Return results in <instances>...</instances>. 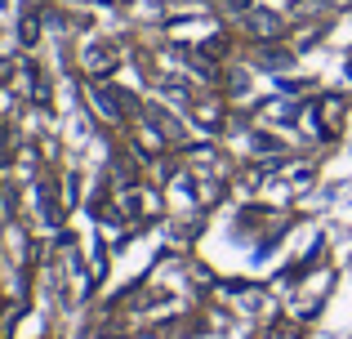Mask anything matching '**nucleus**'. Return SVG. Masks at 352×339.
<instances>
[{
    "mask_svg": "<svg viewBox=\"0 0 352 339\" xmlns=\"http://www.w3.org/2000/svg\"><path fill=\"white\" fill-rule=\"evenodd\" d=\"M241 27H245V36L254 45H263V41H281L285 36V18L281 14H272V9H250L245 18H241Z\"/></svg>",
    "mask_w": 352,
    "mask_h": 339,
    "instance_id": "nucleus-1",
    "label": "nucleus"
},
{
    "mask_svg": "<svg viewBox=\"0 0 352 339\" xmlns=\"http://www.w3.org/2000/svg\"><path fill=\"white\" fill-rule=\"evenodd\" d=\"M254 67H263V72H290L294 67V50L290 45H281V41H263V45H254Z\"/></svg>",
    "mask_w": 352,
    "mask_h": 339,
    "instance_id": "nucleus-2",
    "label": "nucleus"
},
{
    "mask_svg": "<svg viewBox=\"0 0 352 339\" xmlns=\"http://www.w3.org/2000/svg\"><path fill=\"white\" fill-rule=\"evenodd\" d=\"M344 112H348V94H321V98H317V130L339 134Z\"/></svg>",
    "mask_w": 352,
    "mask_h": 339,
    "instance_id": "nucleus-3",
    "label": "nucleus"
},
{
    "mask_svg": "<svg viewBox=\"0 0 352 339\" xmlns=\"http://www.w3.org/2000/svg\"><path fill=\"white\" fill-rule=\"evenodd\" d=\"M116 63H120V54H116L112 41H94V45L85 50V72H89L94 80H103L107 72H116Z\"/></svg>",
    "mask_w": 352,
    "mask_h": 339,
    "instance_id": "nucleus-4",
    "label": "nucleus"
},
{
    "mask_svg": "<svg viewBox=\"0 0 352 339\" xmlns=\"http://www.w3.org/2000/svg\"><path fill=\"white\" fill-rule=\"evenodd\" d=\"M192 116H197L201 130H223V121H228L223 103H219V98H201V94H197V103H192Z\"/></svg>",
    "mask_w": 352,
    "mask_h": 339,
    "instance_id": "nucleus-5",
    "label": "nucleus"
},
{
    "mask_svg": "<svg viewBox=\"0 0 352 339\" xmlns=\"http://www.w3.org/2000/svg\"><path fill=\"white\" fill-rule=\"evenodd\" d=\"M219 76H223V85H228L223 94H232V98L245 94V67H228V72H219Z\"/></svg>",
    "mask_w": 352,
    "mask_h": 339,
    "instance_id": "nucleus-6",
    "label": "nucleus"
}]
</instances>
